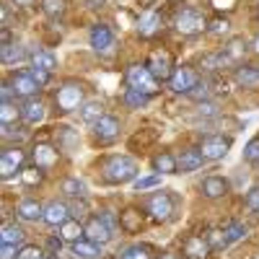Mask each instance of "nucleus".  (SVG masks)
<instances>
[{"label":"nucleus","mask_w":259,"mask_h":259,"mask_svg":"<svg viewBox=\"0 0 259 259\" xmlns=\"http://www.w3.org/2000/svg\"><path fill=\"white\" fill-rule=\"evenodd\" d=\"M45 114H47V106L39 99H29L24 106H21V119H24L26 124H39L41 119H45Z\"/></svg>","instance_id":"6ab92c4d"},{"label":"nucleus","mask_w":259,"mask_h":259,"mask_svg":"<svg viewBox=\"0 0 259 259\" xmlns=\"http://www.w3.org/2000/svg\"><path fill=\"white\" fill-rule=\"evenodd\" d=\"M251 50L259 55V34H256V36H254V41H251Z\"/></svg>","instance_id":"bf43d9fd"},{"label":"nucleus","mask_w":259,"mask_h":259,"mask_svg":"<svg viewBox=\"0 0 259 259\" xmlns=\"http://www.w3.org/2000/svg\"><path fill=\"white\" fill-rule=\"evenodd\" d=\"M26 57V52H24V47H18V45H8V47H3V62L6 65H13V62H21Z\"/></svg>","instance_id":"ea45409f"},{"label":"nucleus","mask_w":259,"mask_h":259,"mask_svg":"<svg viewBox=\"0 0 259 259\" xmlns=\"http://www.w3.org/2000/svg\"><path fill=\"white\" fill-rule=\"evenodd\" d=\"M101 218H104V223L109 226L112 231H114V226H119V221H114V215H112L109 210H101Z\"/></svg>","instance_id":"603ef678"},{"label":"nucleus","mask_w":259,"mask_h":259,"mask_svg":"<svg viewBox=\"0 0 259 259\" xmlns=\"http://www.w3.org/2000/svg\"><path fill=\"white\" fill-rule=\"evenodd\" d=\"M11 96H16V94H13V85H11V80H6V83H3V104L11 101Z\"/></svg>","instance_id":"864d4df0"},{"label":"nucleus","mask_w":259,"mask_h":259,"mask_svg":"<svg viewBox=\"0 0 259 259\" xmlns=\"http://www.w3.org/2000/svg\"><path fill=\"white\" fill-rule=\"evenodd\" d=\"M60 246H62V239H57V236H52V239L47 241V249L50 251H60Z\"/></svg>","instance_id":"6e6d98bb"},{"label":"nucleus","mask_w":259,"mask_h":259,"mask_svg":"<svg viewBox=\"0 0 259 259\" xmlns=\"http://www.w3.org/2000/svg\"><path fill=\"white\" fill-rule=\"evenodd\" d=\"M104 117V104L101 101H85L83 106H80V119L83 122H99Z\"/></svg>","instance_id":"c85d7f7f"},{"label":"nucleus","mask_w":259,"mask_h":259,"mask_svg":"<svg viewBox=\"0 0 259 259\" xmlns=\"http://www.w3.org/2000/svg\"><path fill=\"white\" fill-rule=\"evenodd\" d=\"M60 239H62V241L75 244V241L85 239V228H83L78 221H65V223L60 226Z\"/></svg>","instance_id":"bb28decb"},{"label":"nucleus","mask_w":259,"mask_h":259,"mask_svg":"<svg viewBox=\"0 0 259 259\" xmlns=\"http://www.w3.org/2000/svg\"><path fill=\"white\" fill-rule=\"evenodd\" d=\"M73 254L78 259H99L101 256V244L91 241V239H80L73 244Z\"/></svg>","instance_id":"5701e85b"},{"label":"nucleus","mask_w":259,"mask_h":259,"mask_svg":"<svg viewBox=\"0 0 259 259\" xmlns=\"http://www.w3.org/2000/svg\"><path fill=\"white\" fill-rule=\"evenodd\" d=\"M156 138H158V135L153 133V130H140V133H135L133 138H130V148H133V150H138V145L145 148V145L153 143Z\"/></svg>","instance_id":"e433bc0d"},{"label":"nucleus","mask_w":259,"mask_h":259,"mask_svg":"<svg viewBox=\"0 0 259 259\" xmlns=\"http://www.w3.org/2000/svg\"><path fill=\"white\" fill-rule=\"evenodd\" d=\"M11 85H13V94L18 96V99H34L36 94H39V89L41 85L34 80V75L31 73H16L13 78H11Z\"/></svg>","instance_id":"9b49d317"},{"label":"nucleus","mask_w":259,"mask_h":259,"mask_svg":"<svg viewBox=\"0 0 259 259\" xmlns=\"http://www.w3.org/2000/svg\"><path fill=\"white\" fill-rule=\"evenodd\" d=\"M41 11L50 18H57V16L65 13V0H41Z\"/></svg>","instance_id":"79ce46f5"},{"label":"nucleus","mask_w":259,"mask_h":259,"mask_svg":"<svg viewBox=\"0 0 259 259\" xmlns=\"http://www.w3.org/2000/svg\"><path fill=\"white\" fill-rule=\"evenodd\" d=\"M231 150V138L223 135H207L200 143V153L205 156V161H221Z\"/></svg>","instance_id":"6e6552de"},{"label":"nucleus","mask_w":259,"mask_h":259,"mask_svg":"<svg viewBox=\"0 0 259 259\" xmlns=\"http://www.w3.org/2000/svg\"><path fill=\"white\" fill-rule=\"evenodd\" d=\"M244 161L251 166H259V138H251L244 148Z\"/></svg>","instance_id":"a19ab883"},{"label":"nucleus","mask_w":259,"mask_h":259,"mask_svg":"<svg viewBox=\"0 0 259 259\" xmlns=\"http://www.w3.org/2000/svg\"><path fill=\"white\" fill-rule=\"evenodd\" d=\"M161 259H177L174 254H161Z\"/></svg>","instance_id":"052dcab7"},{"label":"nucleus","mask_w":259,"mask_h":259,"mask_svg":"<svg viewBox=\"0 0 259 259\" xmlns=\"http://www.w3.org/2000/svg\"><path fill=\"white\" fill-rule=\"evenodd\" d=\"M145 68L150 70V75H153L156 80H171V75H174V55H171L168 50H153L148 55L145 60Z\"/></svg>","instance_id":"423d86ee"},{"label":"nucleus","mask_w":259,"mask_h":259,"mask_svg":"<svg viewBox=\"0 0 259 259\" xmlns=\"http://www.w3.org/2000/svg\"><path fill=\"white\" fill-rule=\"evenodd\" d=\"M16 244H3L0 246V259H16Z\"/></svg>","instance_id":"8fccbe9b"},{"label":"nucleus","mask_w":259,"mask_h":259,"mask_svg":"<svg viewBox=\"0 0 259 259\" xmlns=\"http://www.w3.org/2000/svg\"><path fill=\"white\" fill-rule=\"evenodd\" d=\"M228 29H231V21H228V18H221V16H218V18L207 21V31H210V34H226Z\"/></svg>","instance_id":"37998d69"},{"label":"nucleus","mask_w":259,"mask_h":259,"mask_svg":"<svg viewBox=\"0 0 259 259\" xmlns=\"http://www.w3.org/2000/svg\"><path fill=\"white\" fill-rule=\"evenodd\" d=\"M16 215L21 221H39L41 215H45V207H41L36 200H24V202H18Z\"/></svg>","instance_id":"b1692460"},{"label":"nucleus","mask_w":259,"mask_h":259,"mask_svg":"<svg viewBox=\"0 0 259 259\" xmlns=\"http://www.w3.org/2000/svg\"><path fill=\"white\" fill-rule=\"evenodd\" d=\"M148 94H140V91H133V89H127V94H124V101H127V106H143V104H148Z\"/></svg>","instance_id":"a18cd8bd"},{"label":"nucleus","mask_w":259,"mask_h":259,"mask_svg":"<svg viewBox=\"0 0 259 259\" xmlns=\"http://www.w3.org/2000/svg\"><path fill=\"white\" fill-rule=\"evenodd\" d=\"M223 233H226L228 244H233V241H241L244 236H246V226H244L241 221H231V223H226V226H223Z\"/></svg>","instance_id":"473e14b6"},{"label":"nucleus","mask_w":259,"mask_h":259,"mask_svg":"<svg viewBox=\"0 0 259 259\" xmlns=\"http://www.w3.org/2000/svg\"><path fill=\"white\" fill-rule=\"evenodd\" d=\"M0 239H3V244H21L24 241V231H21L16 223H6L3 226V233H0Z\"/></svg>","instance_id":"f704fd0d"},{"label":"nucleus","mask_w":259,"mask_h":259,"mask_svg":"<svg viewBox=\"0 0 259 259\" xmlns=\"http://www.w3.org/2000/svg\"><path fill=\"white\" fill-rule=\"evenodd\" d=\"M62 192L68 194V197H83L85 194V184L80 182V179H75V177H68V179H62Z\"/></svg>","instance_id":"72a5a7b5"},{"label":"nucleus","mask_w":259,"mask_h":259,"mask_svg":"<svg viewBox=\"0 0 259 259\" xmlns=\"http://www.w3.org/2000/svg\"><path fill=\"white\" fill-rule=\"evenodd\" d=\"M94 138L99 143H112L119 138V119L109 117V114H104L96 124H94Z\"/></svg>","instance_id":"f8f14e48"},{"label":"nucleus","mask_w":259,"mask_h":259,"mask_svg":"<svg viewBox=\"0 0 259 259\" xmlns=\"http://www.w3.org/2000/svg\"><path fill=\"white\" fill-rule=\"evenodd\" d=\"M106 3V0H85V6H89V8H101Z\"/></svg>","instance_id":"4d7b16f0"},{"label":"nucleus","mask_w":259,"mask_h":259,"mask_svg":"<svg viewBox=\"0 0 259 259\" xmlns=\"http://www.w3.org/2000/svg\"><path fill=\"white\" fill-rule=\"evenodd\" d=\"M254 259H259V254H256V256H254Z\"/></svg>","instance_id":"0e129e2a"},{"label":"nucleus","mask_w":259,"mask_h":259,"mask_svg":"<svg viewBox=\"0 0 259 259\" xmlns=\"http://www.w3.org/2000/svg\"><path fill=\"white\" fill-rule=\"evenodd\" d=\"M31 62H34V68H45V70H50V73L57 68V57H55L52 52H47V50H39V52H34Z\"/></svg>","instance_id":"2f4dec72"},{"label":"nucleus","mask_w":259,"mask_h":259,"mask_svg":"<svg viewBox=\"0 0 259 259\" xmlns=\"http://www.w3.org/2000/svg\"><path fill=\"white\" fill-rule=\"evenodd\" d=\"M207 244H210V249L212 251H218V249H223V246H228V239H226V233H223V228H212L207 236Z\"/></svg>","instance_id":"58836bf2"},{"label":"nucleus","mask_w":259,"mask_h":259,"mask_svg":"<svg viewBox=\"0 0 259 259\" xmlns=\"http://www.w3.org/2000/svg\"><path fill=\"white\" fill-rule=\"evenodd\" d=\"M119 259H153V249H150L148 244H133L127 246L117 254Z\"/></svg>","instance_id":"cd10ccee"},{"label":"nucleus","mask_w":259,"mask_h":259,"mask_svg":"<svg viewBox=\"0 0 259 259\" xmlns=\"http://www.w3.org/2000/svg\"><path fill=\"white\" fill-rule=\"evenodd\" d=\"M16 6H21V8H31L34 6V0H13Z\"/></svg>","instance_id":"13d9d810"},{"label":"nucleus","mask_w":259,"mask_h":259,"mask_svg":"<svg viewBox=\"0 0 259 259\" xmlns=\"http://www.w3.org/2000/svg\"><path fill=\"white\" fill-rule=\"evenodd\" d=\"M21 179H24L26 187H36V184H41V179H45V168H39V166L24 168L21 171Z\"/></svg>","instance_id":"4c0bfd02"},{"label":"nucleus","mask_w":259,"mask_h":259,"mask_svg":"<svg viewBox=\"0 0 259 259\" xmlns=\"http://www.w3.org/2000/svg\"><path fill=\"white\" fill-rule=\"evenodd\" d=\"M212 8H218V11H233L236 8V0H210Z\"/></svg>","instance_id":"3c124183"},{"label":"nucleus","mask_w":259,"mask_h":259,"mask_svg":"<svg viewBox=\"0 0 259 259\" xmlns=\"http://www.w3.org/2000/svg\"><path fill=\"white\" fill-rule=\"evenodd\" d=\"M174 29L182 34V36H197L207 29V21L205 16L197 11V8H182L174 18Z\"/></svg>","instance_id":"20e7f679"},{"label":"nucleus","mask_w":259,"mask_h":259,"mask_svg":"<svg viewBox=\"0 0 259 259\" xmlns=\"http://www.w3.org/2000/svg\"><path fill=\"white\" fill-rule=\"evenodd\" d=\"M83 228H85V239H91V241H96V244H106V241L112 239V228L104 223L101 215H94V218H89V223H85Z\"/></svg>","instance_id":"4468645a"},{"label":"nucleus","mask_w":259,"mask_h":259,"mask_svg":"<svg viewBox=\"0 0 259 259\" xmlns=\"http://www.w3.org/2000/svg\"><path fill=\"white\" fill-rule=\"evenodd\" d=\"M124 80L133 91H140V94H148V96H153L158 91V80L150 75V70L145 65H130L127 73H124Z\"/></svg>","instance_id":"39448f33"},{"label":"nucleus","mask_w":259,"mask_h":259,"mask_svg":"<svg viewBox=\"0 0 259 259\" xmlns=\"http://www.w3.org/2000/svg\"><path fill=\"white\" fill-rule=\"evenodd\" d=\"M47 259H57V256H47Z\"/></svg>","instance_id":"e2e57ef3"},{"label":"nucleus","mask_w":259,"mask_h":259,"mask_svg":"<svg viewBox=\"0 0 259 259\" xmlns=\"http://www.w3.org/2000/svg\"><path fill=\"white\" fill-rule=\"evenodd\" d=\"M119 228H122L124 233H138V231L143 228V212L135 210V207L122 210V215H119Z\"/></svg>","instance_id":"412c9836"},{"label":"nucleus","mask_w":259,"mask_h":259,"mask_svg":"<svg viewBox=\"0 0 259 259\" xmlns=\"http://www.w3.org/2000/svg\"><path fill=\"white\" fill-rule=\"evenodd\" d=\"M24 161H26V153L21 148H6L3 156H0V174H3V179H11L16 174H21L24 171Z\"/></svg>","instance_id":"0eeeda50"},{"label":"nucleus","mask_w":259,"mask_h":259,"mask_svg":"<svg viewBox=\"0 0 259 259\" xmlns=\"http://www.w3.org/2000/svg\"><path fill=\"white\" fill-rule=\"evenodd\" d=\"M112 45H114V31L106 26V24H96L91 29V47L96 52H106Z\"/></svg>","instance_id":"dca6fc26"},{"label":"nucleus","mask_w":259,"mask_h":259,"mask_svg":"<svg viewBox=\"0 0 259 259\" xmlns=\"http://www.w3.org/2000/svg\"><path fill=\"white\" fill-rule=\"evenodd\" d=\"M197 73H194L192 68H177L174 75H171L168 85H171V91L174 94H192L194 89H197Z\"/></svg>","instance_id":"1a4fd4ad"},{"label":"nucleus","mask_w":259,"mask_h":259,"mask_svg":"<svg viewBox=\"0 0 259 259\" xmlns=\"http://www.w3.org/2000/svg\"><path fill=\"white\" fill-rule=\"evenodd\" d=\"M31 75H34V80L39 85H47L50 83V70H45V68H31Z\"/></svg>","instance_id":"09e8293b"},{"label":"nucleus","mask_w":259,"mask_h":259,"mask_svg":"<svg viewBox=\"0 0 259 259\" xmlns=\"http://www.w3.org/2000/svg\"><path fill=\"white\" fill-rule=\"evenodd\" d=\"M31 161H34V166L50 171L60 161V150H57V145H50V143H36L31 150Z\"/></svg>","instance_id":"9d476101"},{"label":"nucleus","mask_w":259,"mask_h":259,"mask_svg":"<svg viewBox=\"0 0 259 259\" xmlns=\"http://www.w3.org/2000/svg\"><path fill=\"white\" fill-rule=\"evenodd\" d=\"M140 3H153V0H140Z\"/></svg>","instance_id":"680f3d73"},{"label":"nucleus","mask_w":259,"mask_h":259,"mask_svg":"<svg viewBox=\"0 0 259 259\" xmlns=\"http://www.w3.org/2000/svg\"><path fill=\"white\" fill-rule=\"evenodd\" d=\"M174 210H177V202H174V197H171L168 192H156V194H150V197L145 200V212L156 223L171 221L174 218Z\"/></svg>","instance_id":"7ed1b4c3"},{"label":"nucleus","mask_w":259,"mask_h":259,"mask_svg":"<svg viewBox=\"0 0 259 259\" xmlns=\"http://www.w3.org/2000/svg\"><path fill=\"white\" fill-rule=\"evenodd\" d=\"M236 83L244 85V89L259 85V68H254V65H241V68H236Z\"/></svg>","instance_id":"a878e982"},{"label":"nucleus","mask_w":259,"mask_h":259,"mask_svg":"<svg viewBox=\"0 0 259 259\" xmlns=\"http://www.w3.org/2000/svg\"><path fill=\"white\" fill-rule=\"evenodd\" d=\"M104 182L106 184H124L138 177V163L130 156H112L104 163Z\"/></svg>","instance_id":"f257e3e1"},{"label":"nucleus","mask_w":259,"mask_h":259,"mask_svg":"<svg viewBox=\"0 0 259 259\" xmlns=\"http://www.w3.org/2000/svg\"><path fill=\"white\" fill-rule=\"evenodd\" d=\"M21 117V109H16V104L6 101L3 106H0V122H3V127H11L16 124V119Z\"/></svg>","instance_id":"c9c22d12"},{"label":"nucleus","mask_w":259,"mask_h":259,"mask_svg":"<svg viewBox=\"0 0 259 259\" xmlns=\"http://www.w3.org/2000/svg\"><path fill=\"white\" fill-rule=\"evenodd\" d=\"M16 259H45V254H41L39 246H24V249H18Z\"/></svg>","instance_id":"de8ad7c7"},{"label":"nucleus","mask_w":259,"mask_h":259,"mask_svg":"<svg viewBox=\"0 0 259 259\" xmlns=\"http://www.w3.org/2000/svg\"><path fill=\"white\" fill-rule=\"evenodd\" d=\"M226 65H233L223 52H215V55H205L202 57V70H210V73H215V70H223Z\"/></svg>","instance_id":"7c9ffc66"},{"label":"nucleus","mask_w":259,"mask_h":259,"mask_svg":"<svg viewBox=\"0 0 259 259\" xmlns=\"http://www.w3.org/2000/svg\"><path fill=\"white\" fill-rule=\"evenodd\" d=\"M156 174H179V163L171 153H156L153 161H150Z\"/></svg>","instance_id":"4be33fe9"},{"label":"nucleus","mask_w":259,"mask_h":259,"mask_svg":"<svg viewBox=\"0 0 259 259\" xmlns=\"http://www.w3.org/2000/svg\"><path fill=\"white\" fill-rule=\"evenodd\" d=\"M244 205H246L249 212L259 215V187H251V189H249V194L244 197Z\"/></svg>","instance_id":"c03bdc74"},{"label":"nucleus","mask_w":259,"mask_h":259,"mask_svg":"<svg viewBox=\"0 0 259 259\" xmlns=\"http://www.w3.org/2000/svg\"><path fill=\"white\" fill-rule=\"evenodd\" d=\"M182 251L187 259H210V254H212L207 239H202V236H187L182 244Z\"/></svg>","instance_id":"ddd939ff"},{"label":"nucleus","mask_w":259,"mask_h":259,"mask_svg":"<svg viewBox=\"0 0 259 259\" xmlns=\"http://www.w3.org/2000/svg\"><path fill=\"white\" fill-rule=\"evenodd\" d=\"M202 161H205V156L200 153V148H187V150H182L179 158H177V163H179V174H189V171H197V168L202 166Z\"/></svg>","instance_id":"f3484780"},{"label":"nucleus","mask_w":259,"mask_h":259,"mask_svg":"<svg viewBox=\"0 0 259 259\" xmlns=\"http://www.w3.org/2000/svg\"><path fill=\"white\" fill-rule=\"evenodd\" d=\"M158 29H161V13H158V11H148V13L140 16V21H138V34H140L143 39L156 36Z\"/></svg>","instance_id":"a211bd4d"},{"label":"nucleus","mask_w":259,"mask_h":259,"mask_svg":"<svg viewBox=\"0 0 259 259\" xmlns=\"http://www.w3.org/2000/svg\"><path fill=\"white\" fill-rule=\"evenodd\" d=\"M55 138H57V148L60 150H73L78 148V133L73 127H55Z\"/></svg>","instance_id":"393cba45"},{"label":"nucleus","mask_w":259,"mask_h":259,"mask_svg":"<svg viewBox=\"0 0 259 259\" xmlns=\"http://www.w3.org/2000/svg\"><path fill=\"white\" fill-rule=\"evenodd\" d=\"M41 221L47 226H62L65 221H70V207L60 202V200H52L47 207H45V215H41Z\"/></svg>","instance_id":"2eb2a0df"},{"label":"nucleus","mask_w":259,"mask_h":259,"mask_svg":"<svg viewBox=\"0 0 259 259\" xmlns=\"http://www.w3.org/2000/svg\"><path fill=\"white\" fill-rule=\"evenodd\" d=\"M221 52H223L231 62H239V60L246 55V41H244V39H231Z\"/></svg>","instance_id":"c756f323"},{"label":"nucleus","mask_w":259,"mask_h":259,"mask_svg":"<svg viewBox=\"0 0 259 259\" xmlns=\"http://www.w3.org/2000/svg\"><path fill=\"white\" fill-rule=\"evenodd\" d=\"M83 96H85V89L83 83L78 80H65L57 94H55V109L60 114H70L73 109H78V106L83 104Z\"/></svg>","instance_id":"f03ea898"},{"label":"nucleus","mask_w":259,"mask_h":259,"mask_svg":"<svg viewBox=\"0 0 259 259\" xmlns=\"http://www.w3.org/2000/svg\"><path fill=\"white\" fill-rule=\"evenodd\" d=\"M200 189H202V194L207 200H218V197H226L228 194V182L223 177H207Z\"/></svg>","instance_id":"aec40b11"},{"label":"nucleus","mask_w":259,"mask_h":259,"mask_svg":"<svg viewBox=\"0 0 259 259\" xmlns=\"http://www.w3.org/2000/svg\"><path fill=\"white\" fill-rule=\"evenodd\" d=\"M161 184V174H150V177H140L135 179V189L143 192V189H150V187H158Z\"/></svg>","instance_id":"49530a36"},{"label":"nucleus","mask_w":259,"mask_h":259,"mask_svg":"<svg viewBox=\"0 0 259 259\" xmlns=\"http://www.w3.org/2000/svg\"><path fill=\"white\" fill-rule=\"evenodd\" d=\"M0 41H3V47L13 45V36H11V29H8V26H3V34H0Z\"/></svg>","instance_id":"5fc2aeb1"}]
</instances>
